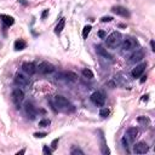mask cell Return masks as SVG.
Wrapping results in <instances>:
<instances>
[{"mask_svg": "<svg viewBox=\"0 0 155 155\" xmlns=\"http://www.w3.org/2000/svg\"><path fill=\"white\" fill-rule=\"evenodd\" d=\"M55 104L60 110L65 112V113H70V112H74L75 110V107L73 106L67 98L63 97V96H61V95H58L55 97Z\"/></svg>", "mask_w": 155, "mask_h": 155, "instance_id": "6da1fadb", "label": "cell"}, {"mask_svg": "<svg viewBox=\"0 0 155 155\" xmlns=\"http://www.w3.org/2000/svg\"><path fill=\"white\" fill-rule=\"evenodd\" d=\"M121 44V34L119 32H113L107 38V46L110 49H115Z\"/></svg>", "mask_w": 155, "mask_h": 155, "instance_id": "7a4b0ae2", "label": "cell"}, {"mask_svg": "<svg viewBox=\"0 0 155 155\" xmlns=\"http://www.w3.org/2000/svg\"><path fill=\"white\" fill-rule=\"evenodd\" d=\"M36 69H38L39 73H41V74H51V73L55 72V65L49 62H41L38 67H36Z\"/></svg>", "mask_w": 155, "mask_h": 155, "instance_id": "3957f363", "label": "cell"}, {"mask_svg": "<svg viewBox=\"0 0 155 155\" xmlns=\"http://www.w3.org/2000/svg\"><path fill=\"white\" fill-rule=\"evenodd\" d=\"M91 101H92L93 104L98 106V107H103V106H104V102H106V96L103 95L102 92L97 91V92L92 93V96H91Z\"/></svg>", "mask_w": 155, "mask_h": 155, "instance_id": "277c9868", "label": "cell"}, {"mask_svg": "<svg viewBox=\"0 0 155 155\" xmlns=\"http://www.w3.org/2000/svg\"><path fill=\"white\" fill-rule=\"evenodd\" d=\"M23 99H24V91L19 87H16L12 91V101L16 103V104H19Z\"/></svg>", "mask_w": 155, "mask_h": 155, "instance_id": "5b68a950", "label": "cell"}, {"mask_svg": "<svg viewBox=\"0 0 155 155\" xmlns=\"http://www.w3.org/2000/svg\"><path fill=\"white\" fill-rule=\"evenodd\" d=\"M121 46H122V50L124 51H131V50H133L137 46V41L133 38H130V36H129V38L124 39Z\"/></svg>", "mask_w": 155, "mask_h": 155, "instance_id": "8992f818", "label": "cell"}, {"mask_svg": "<svg viewBox=\"0 0 155 155\" xmlns=\"http://www.w3.org/2000/svg\"><path fill=\"white\" fill-rule=\"evenodd\" d=\"M112 11L116 15H119V16L121 17H126L129 18L131 15H130V11L126 9V7H124V6H120V5H116V6H113L112 7Z\"/></svg>", "mask_w": 155, "mask_h": 155, "instance_id": "52a82bcc", "label": "cell"}, {"mask_svg": "<svg viewBox=\"0 0 155 155\" xmlns=\"http://www.w3.org/2000/svg\"><path fill=\"white\" fill-rule=\"evenodd\" d=\"M22 70H23L27 75H33V74H35L38 69H36V65L34 63L26 62V63L22 64Z\"/></svg>", "mask_w": 155, "mask_h": 155, "instance_id": "ba28073f", "label": "cell"}, {"mask_svg": "<svg viewBox=\"0 0 155 155\" xmlns=\"http://www.w3.org/2000/svg\"><path fill=\"white\" fill-rule=\"evenodd\" d=\"M15 83L18 86H29V78L24 74L18 73V74H16V76H15Z\"/></svg>", "mask_w": 155, "mask_h": 155, "instance_id": "9c48e42d", "label": "cell"}, {"mask_svg": "<svg viewBox=\"0 0 155 155\" xmlns=\"http://www.w3.org/2000/svg\"><path fill=\"white\" fill-rule=\"evenodd\" d=\"M149 150V147L145 142H138L137 144L133 145V152L136 154H145Z\"/></svg>", "mask_w": 155, "mask_h": 155, "instance_id": "30bf717a", "label": "cell"}, {"mask_svg": "<svg viewBox=\"0 0 155 155\" xmlns=\"http://www.w3.org/2000/svg\"><path fill=\"white\" fill-rule=\"evenodd\" d=\"M137 136H138V130H137V127H130L126 131V138H127L129 142H135Z\"/></svg>", "mask_w": 155, "mask_h": 155, "instance_id": "8fae6325", "label": "cell"}, {"mask_svg": "<svg viewBox=\"0 0 155 155\" xmlns=\"http://www.w3.org/2000/svg\"><path fill=\"white\" fill-rule=\"evenodd\" d=\"M144 58V52L142 50H137L135 54H132V56L130 57V62L131 63H137V62H141Z\"/></svg>", "mask_w": 155, "mask_h": 155, "instance_id": "7c38bea8", "label": "cell"}, {"mask_svg": "<svg viewBox=\"0 0 155 155\" xmlns=\"http://www.w3.org/2000/svg\"><path fill=\"white\" fill-rule=\"evenodd\" d=\"M144 68H145V64H138V65H136V68H133V69H132V72H131L132 76L136 78V79L141 78L142 74H143V72H144Z\"/></svg>", "mask_w": 155, "mask_h": 155, "instance_id": "4fadbf2b", "label": "cell"}, {"mask_svg": "<svg viewBox=\"0 0 155 155\" xmlns=\"http://www.w3.org/2000/svg\"><path fill=\"white\" fill-rule=\"evenodd\" d=\"M61 76H62V78H64L67 81H70V83H75V81L78 80V75L75 74L74 72H70V70L62 73V75H61Z\"/></svg>", "mask_w": 155, "mask_h": 155, "instance_id": "5bb4252c", "label": "cell"}, {"mask_svg": "<svg viewBox=\"0 0 155 155\" xmlns=\"http://www.w3.org/2000/svg\"><path fill=\"white\" fill-rule=\"evenodd\" d=\"M0 19H1L3 22H4V24L5 26H7V27H10V26H12L13 23H15V19H13V17H11V16H9V15H0Z\"/></svg>", "mask_w": 155, "mask_h": 155, "instance_id": "9a60e30c", "label": "cell"}, {"mask_svg": "<svg viewBox=\"0 0 155 155\" xmlns=\"http://www.w3.org/2000/svg\"><path fill=\"white\" fill-rule=\"evenodd\" d=\"M26 113L32 117V119H34L35 115H36V109L35 107L32 104V103H27L26 104Z\"/></svg>", "mask_w": 155, "mask_h": 155, "instance_id": "2e32d148", "label": "cell"}, {"mask_svg": "<svg viewBox=\"0 0 155 155\" xmlns=\"http://www.w3.org/2000/svg\"><path fill=\"white\" fill-rule=\"evenodd\" d=\"M96 52H97L99 56L107 58V60H112V55H110L106 49H103L102 46H97V47H96Z\"/></svg>", "mask_w": 155, "mask_h": 155, "instance_id": "e0dca14e", "label": "cell"}, {"mask_svg": "<svg viewBox=\"0 0 155 155\" xmlns=\"http://www.w3.org/2000/svg\"><path fill=\"white\" fill-rule=\"evenodd\" d=\"M27 47V42L23 39H19L15 41V50L16 51H21V50H24Z\"/></svg>", "mask_w": 155, "mask_h": 155, "instance_id": "ac0fdd59", "label": "cell"}, {"mask_svg": "<svg viewBox=\"0 0 155 155\" xmlns=\"http://www.w3.org/2000/svg\"><path fill=\"white\" fill-rule=\"evenodd\" d=\"M101 152H102V154H109L110 153V150L107 147V143L104 141V137H103L102 133H101Z\"/></svg>", "mask_w": 155, "mask_h": 155, "instance_id": "d6986e66", "label": "cell"}, {"mask_svg": "<svg viewBox=\"0 0 155 155\" xmlns=\"http://www.w3.org/2000/svg\"><path fill=\"white\" fill-rule=\"evenodd\" d=\"M64 26H65V18H61V21L58 22V24L55 28V33L56 34H61L62 31H63V28H64Z\"/></svg>", "mask_w": 155, "mask_h": 155, "instance_id": "ffe728a7", "label": "cell"}, {"mask_svg": "<svg viewBox=\"0 0 155 155\" xmlns=\"http://www.w3.org/2000/svg\"><path fill=\"white\" fill-rule=\"evenodd\" d=\"M83 75L85 76V78H87V79H92L93 78V73H92V70L91 69H88V68H85V69H83Z\"/></svg>", "mask_w": 155, "mask_h": 155, "instance_id": "44dd1931", "label": "cell"}, {"mask_svg": "<svg viewBox=\"0 0 155 155\" xmlns=\"http://www.w3.org/2000/svg\"><path fill=\"white\" fill-rule=\"evenodd\" d=\"M91 29H92V27H91V26H85V27H84V29H83V38H84V39H86V38H87V35L90 34Z\"/></svg>", "mask_w": 155, "mask_h": 155, "instance_id": "7402d4cb", "label": "cell"}, {"mask_svg": "<svg viewBox=\"0 0 155 155\" xmlns=\"http://www.w3.org/2000/svg\"><path fill=\"white\" fill-rule=\"evenodd\" d=\"M99 115H101L102 117H107V116L109 115V109H107V108H102V109L99 110Z\"/></svg>", "mask_w": 155, "mask_h": 155, "instance_id": "603a6c76", "label": "cell"}, {"mask_svg": "<svg viewBox=\"0 0 155 155\" xmlns=\"http://www.w3.org/2000/svg\"><path fill=\"white\" fill-rule=\"evenodd\" d=\"M49 125H50V120H49V119H44V120H41V121L39 122V126H41V127L49 126Z\"/></svg>", "mask_w": 155, "mask_h": 155, "instance_id": "cb8c5ba5", "label": "cell"}, {"mask_svg": "<svg viewBox=\"0 0 155 155\" xmlns=\"http://www.w3.org/2000/svg\"><path fill=\"white\" fill-rule=\"evenodd\" d=\"M42 153H44V154H46V155H51V154H52V150H51L47 145H44V148H42Z\"/></svg>", "mask_w": 155, "mask_h": 155, "instance_id": "d4e9b609", "label": "cell"}, {"mask_svg": "<svg viewBox=\"0 0 155 155\" xmlns=\"http://www.w3.org/2000/svg\"><path fill=\"white\" fill-rule=\"evenodd\" d=\"M34 136L36 138H44L45 136H47V133L46 132H36V133H34Z\"/></svg>", "mask_w": 155, "mask_h": 155, "instance_id": "484cf974", "label": "cell"}, {"mask_svg": "<svg viewBox=\"0 0 155 155\" xmlns=\"http://www.w3.org/2000/svg\"><path fill=\"white\" fill-rule=\"evenodd\" d=\"M70 154H72V155H75V154H80V155H84V152L81 150V149H72Z\"/></svg>", "mask_w": 155, "mask_h": 155, "instance_id": "4316f807", "label": "cell"}, {"mask_svg": "<svg viewBox=\"0 0 155 155\" xmlns=\"http://www.w3.org/2000/svg\"><path fill=\"white\" fill-rule=\"evenodd\" d=\"M110 21H113V17H110V16L102 17V22H110Z\"/></svg>", "mask_w": 155, "mask_h": 155, "instance_id": "83f0119b", "label": "cell"}, {"mask_svg": "<svg viewBox=\"0 0 155 155\" xmlns=\"http://www.w3.org/2000/svg\"><path fill=\"white\" fill-rule=\"evenodd\" d=\"M57 143H58V138L54 139V142H52V144H51V145H52V149H54V150H55L56 148H57Z\"/></svg>", "mask_w": 155, "mask_h": 155, "instance_id": "f1b7e54d", "label": "cell"}, {"mask_svg": "<svg viewBox=\"0 0 155 155\" xmlns=\"http://www.w3.org/2000/svg\"><path fill=\"white\" fill-rule=\"evenodd\" d=\"M98 35H99V38H106V32H103V31H101V32H98Z\"/></svg>", "mask_w": 155, "mask_h": 155, "instance_id": "f546056e", "label": "cell"}, {"mask_svg": "<svg viewBox=\"0 0 155 155\" xmlns=\"http://www.w3.org/2000/svg\"><path fill=\"white\" fill-rule=\"evenodd\" d=\"M47 15H49V10H45V11L42 12V15H41V18L44 19V18H45V17L47 16Z\"/></svg>", "mask_w": 155, "mask_h": 155, "instance_id": "4dcf8cb0", "label": "cell"}, {"mask_svg": "<svg viewBox=\"0 0 155 155\" xmlns=\"http://www.w3.org/2000/svg\"><path fill=\"white\" fill-rule=\"evenodd\" d=\"M26 153V150L24 149H22L21 152H17V155H22V154H24Z\"/></svg>", "mask_w": 155, "mask_h": 155, "instance_id": "1f68e13d", "label": "cell"}, {"mask_svg": "<svg viewBox=\"0 0 155 155\" xmlns=\"http://www.w3.org/2000/svg\"><path fill=\"white\" fill-rule=\"evenodd\" d=\"M150 47H152V50H153V51L155 50V49H154V41H153V40L150 41Z\"/></svg>", "mask_w": 155, "mask_h": 155, "instance_id": "d6a6232c", "label": "cell"}, {"mask_svg": "<svg viewBox=\"0 0 155 155\" xmlns=\"http://www.w3.org/2000/svg\"><path fill=\"white\" fill-rule=\"evenodd\" d=\"M143 101H148V95H145V96H143V98H142Z\"/></svg>", "mask_w": 155, "mask_h": 155, "instance_id": "836d02e7", "label": "cell"}, {"mask_svg": "<svg viewBox=\"0 0 155 155\" xmlns=\"http://www.w3.org/2000/svg\"><path fill=\"white\" fill-rule=\"evenodd\" d=\"M147 80V76H143L142 79H141V83H144V81Z\"/></svg>", "mask_w": 155, "mask_h": 155, "instance_id": "e575fe53", "label": "cell"}]
</instances>
